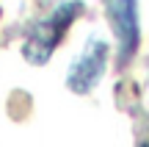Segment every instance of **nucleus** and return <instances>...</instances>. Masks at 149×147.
Segmentation results:
<instances>
[{
  "label": "nucleus",
  "mask_w": 149,
  "mask_h": 147,
  "mask_svg": "<svg viewBox=\"0 0 149 147\" xmlns=\"http://www.w3.org/2000/svg\"><path fill=\"white\" fill-rule=\"evenodd\" d=\"M77 14H80V3H66V6H61L58 11H53L44 22H39L36 31H33L31 39H28V44H25L28 61H33V64H44V61L50 58V53L55 50V44L61 42L64 31L72 25V20Z\"/></svg>",
  "instance_id": "1"
},
{
  "label": "nucleus",
  "mask_w": 149,
  "mask_h": 147,
  "mask_svg": "<svg viewBox=\"0 0 149 147\" xmlns=\"http://www.w3.org/2000/svg\"><path fill=\"white\" fill-rule=\"evenodd\" d=\"M113 28L119 33V58L127 61L138 47V14H135V0H113L111 3Z\"/></svg>",
  "instance_id": "2"
},
{
  "label": "nucleus",
  "mask_w": 149,
  "mask_h": 147,
  "mask_svg": "<svg viewBox=\"0 0 149 147\" xmlns=\"http://www.w3.org/2000/svg\"><path fill=\"white\" fill-rule=\"evenodd\" d=\"M105 53H108V47L102 42H91L86 47V53L80 56V61L69 72V86L74 92H88L100 81L102 70H105Z\"/></svg>",
  "instance_id": "3"
},
{
  "label": "nucleus",
  "mask_w": 149,
  "mask_h": 147,
  "mask_svg": "<svg viewBox=\"0 0 149 147\" xmlns=\"http://www.w3.org/2000/svg\"><path fill=\"white\" fill-rule=\"evenodd\" d=\"M146 147H149V144H146Z\"/></svg>",
  "instance_id": "4"
}]
</instances>
